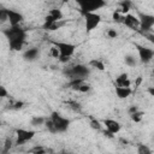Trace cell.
<instances>
[{
    "instance_id": "obj_13",
    "label": "cell",
    "mask_w": 154,
    "mask_h": 154,
    "mask_svg": "<svg viewBox=\"0 0 154 154\" xmlns=\"http://www.w3.org/2000/svg\"><path fill=\"white\" fill-rule=\"evenodd\" d=\"M38 57H40V51H38V48H36V47H31V48L26 49V51L23 53V58H24L25 60H29V61L36 60Z\"/></svg>"
},
{
    "instance_id": "obj_1",
    "label": "cell",
    "mask_w": 154,
    "mask_h": 154,
    "mask_svg": "<svg viewBox=\"0 0 154 154\" xmlns=\"http://www.w3.org/2000/svg\"><path fill=\"white\" fill-rule=\"evenodd\" d=\"M2 34L7 38L8 46L12 51H16V52L22 51L26 40V30L24 28H22L20 25H16V26L10 25L7 29L2 30Z\"/></svg>"
},
{
    "instance_id": "obj_16",
    "label": "cell",
    "mask_w": 154,
    "mask_h": 154,
    "mask_svg": "<svg viewBox=\"0 0 154 154\" xmlns=\"http://www.w3.org/2000/svg\"><path fill=\"white\" fill-rule=\"evenodd\" d=\"M87 81L83 79V78H75V79H71L69 82V88H71L72 90H76V91H79L81 88L83 87V84L85 83Z\"/></svg>"
},
{
    "instance_id": "obj_22",
    "label": "cell",
    "mask_w": 154,
    "mask_h": 154,
    "mask_svg": "<svg viewBox=\"0 0 154 154\" xmlns=\"http://www.w3.org/2000/svg\"><path fill=\"white\" fill-rule=\"evenodd\" d=\"M8 105H10V108L11 109H20L24 106V102L23 101H19V100H11Z\"/></svg>"
},
{
    "instance_id": "obj_21",
    "label": "cell",
    "mask_w": 154,
    "mask_h": 154,
    "mask_svg": "<svg viewBox=\"0 0 154 154\" xmlns=\"http://www.w3.org/2000/svg\"><path fill=\"white\" fill-rule=\"evenodd\" d=\"M143 116H144V112H142V111H140V109H138L137 112H135V113L130 114V118H131V120H132V122H135V123H140V122L142 120Z\"/></svg>"
},
{
    "instance_id": "obj_11",
    "label": "cell",
    "mask_w": 154,
    "mask_h": 154,
    "mask_svg": "<svg viewBox=\"0 0 154 154\" xmlns=\"http://www.w3.org/2000/svg\"><path fill=\"white\" fill-rule=\"evenodd\" d=\"M102 124L106 128V130L109 131L112 135H116V134H118L122 130V124L118 120H116V119L106 118V119L102 120Z\"/></svg>"
},
{
    "instance_id": "obj_15",
    "label": "cell",
    "mask_w": 154,
    "mask_h": 154,
    "mask_svg": "<svg viewBox=\"0 0 154 154\" xmlns=\"http://www.w3.org/2000/svg\"><path fill=\"white\" fill-rule=\"evenodd\" d=\"M114 93H116L117 97H119V99H128L132 94V89H131V87L130 88H126V87H116Z\"/></svg>"
},
{
    "instance_id": "obj_30",
    "label": "cell",
    "mask_w": 154,
    "mask_h": 154,
    "mask_svg": "<svg viewBox=\"0 0 154 154\" xmlns=\"http://www.w3.org/2000/svg\"><path fill=\"white\" fill-rule=\"evenodd\" d=\"M6 20H8V19H7V14H6V8L0 10V22L4 23V22H6Z\"/></svg>"
},
{
    "instance_id": "obj_31",
    "label": "cell",
    "mask_w": 154,
    "mask_h": 154,
    "mask_svg": "<svg viewBox=\"0 0 154 154\" xmlns=\"http://www.w3.org/2000/svg\"><path fill=\"white\" fill-rule=\"evenodd\" d=\"M0 96H1V97H7V96H8V91L6 90V88H5L4 85L0 87Z\"/></svg>"
},
{
    "instance_id": "obj_4",
    "label": "cell",
    "mask_w": 154,
    "mask_h": 154,
    "mask_svg": "<svg viewBox=\"0 0 154 154\" xmlns=\"http://www.w3.org/2000/svg\"><path fill=\"white\" fill-rule=\"evenodd\" d=\"M48 117L52 119V122H53V124L55 126L57 132H65L70 128V123H71L70 119L64 117V116H61L59 112L53 111L51 113V116H48Z\"/></svg>"
},
{
    "instance_id": "obj_10",
    "label": "cell",
    "mask_w": 154,
    "mask_h": 154,
    "mask_svg": "<svg viewBox=\"0 0 154 154\" xmlns=\"http://www.w3.org/2000/svg\"><path fill=\"white\" fill-rule=\"evenodd\" d=\"M6 14H7V19L11 26H16V25H20V23L24 20V17L20 12L16 11V10H11V8H6Z\"/></svg>"
},
{
    "instance_id": "obj_34",
    "label": "cell",
    "mask_w": 154,
    "mask_h": 154,
    "mask_svg": "<svg viewBox=\"0 0 154 154\" xmlns=\"http://www.w3.org/2000/svg\"><path fill=\"white\" fill-rule=\"evenodd\" d=\"M147 91H148V94H149L150 96H154V87H149V88L147 89Z\"/></svg>"
},
{
    "instance_id": "obj_6",
    "label": "cell",
    "mask_w": 154,
    "mask_h": 154,
    "mask_svg": "<svg viewBox=\"0 0 154 154\" xmlns=\"http://www.w3.org/2000/svg\"><path fill=\"white\" fill-rule=\"evenodd\" d=\"M138 20H140V30L144 34H148L150 29L154 26V14L138 12Z\"/></svg>"
},
{
    "instance_id": "obj_33",
    "label": "cell",
    "mask_w": 154,
    "mask_h": 154,
    "mask_svg": "<svg viewBox=\"0 0 154 154\" xmlns=\"http://www.w3.org/2000/svg\"><path fill=\"white\" fill-rule=\"evenodd\" d=\"M137 111H138V108H137L136 106H132V107H130L129 113H130V114H132V113H135V112H137Z\"/></svg>"
},
{
    "instance_id": "obj_7",
    "label": "cell",
    "mask_w": 154,
    "mask_h": 154,
    "mask_svg": "<svg viewBox=\"0 0 154 154\" xmlns=\"http://www.w3.org/2000/svg\"><path fill=\"white\" fill-rule=\"evenodd\" d=\"M90 73V69L85 65H82V64H78V65H75L72 66L69 71H67V75L70 76L71 79H75V78H83L85 79Z\"/></svg>"
},
{
    "instance_id": "obj_17",
    "label": "cell",
    "mask_w": 154,
    "mask_h": 154,
    "mask_svg": "<svg viewBox=\"0 0 154 154\" xmlns=\"http://www.w3.org/2000/svg\"><path fill=\"white\" fill-rule=\"evenodd\" d=\"M46 119L45 117H41V116H34L30 120V125L31 126H41V125H45L46 123Z\"/></svg>"
},
{
    "instance_id": "obj_9",
    "label": "cell",
    "mask_w": 154,
    "mask_h": 154,
    "mask_svg": "<svg viewBox=\"0 0 154 154\" xmlns=\"http://www.w3.org/2000/svg\"><path fill=\"white\" fill-rule=\"evenodd\" d=\"M136 49L138 53V60L142 64H148L154 59V49L141 45H136Z\"/></svg>"
},
{
    "instance_id": "obj_23",
    "label": "cell",
    "mask_w": 154,
    "mask_h": 154,
    "mask_svg": "<svg viewBox=\"0 0 154 154\" xmlns=\"http://www.w3.org/2000/svg\"><path fill=\"white\" fill-rule=\"evenodd\" d=\"M89 125H90V128H91V129H94V130H97V131L102 129L101 122H99V120H97V119H95V118H90Z\"/></svg>"
},
{
    "instance_id": "obj_36",
    "label": "cell",
    "mask_w": 154,
    "mask_h": 154,
    "mask_svg": "<svg viewBox=\"0 0 154 154\" xmlns=\"http://www.w3.org/2000/svg\"><path fill=\"white\" fill-rule=\"evenodd\" d=\"M153 73H154V70H153Z\"/></svg>"
},
{
    "instance_id": "obj_35",
    "label": "cell",
    "mask_w": 154,
    "mask_h": 154,
    "mask_svg": "<svg viewBox=\"0 0 154 154\" xmlns=\"http://www.w3.org/2000/svg\"><path fill=\"white\" fill-rule=\"evenodd\" d=\"M61 154H71V153H67V152H63Z\"/></svg>"
},
{
    "instance_id": "obj_20",
    "label": "cell",
    "mask_w": 154,
    "mask_h": 154,
    "mask_svg": "<svg viewBox=\"0 0 154 154\" xmlns=\"http://www.w3.org/2000/svg\"><path fill=\"white\" fill-rule=\"evenodd\" d=\"M45 128H46L51 134H58L57 130H55V126H54V124H53V122H52V119H51L49 117H47V119H46Z\"/></svg>"
},
{
    "instance_id": "obj_19",
    "label": "cell",
    "mask_w": 154,
    "mask_h": 154,
    "mask_svg": "<svg viewBox=\"0 0 154 154\" xmlns=\"http://www.w3.org/2000/svg\"><path fill=\"white\" fill-rule=\"evenodd\" d=\"M89 66H90V67H94V69H97V70H100V71H103V70H105L103 63H102L101 60H99V59H93V60H90V61H89Z\"/></svg>"
},
{
    "instance_id": "obj_3",
    "label": "cell",
    "mask_w": 154,
    "mask_h": 154,
    "mask_svg": "<svg viewBox=\"0 0 154 154\" xmlns=\"http://www.w3.org/2000/svg\"><path fill=\"white\" fill-rule=\"evenodd\" d=\"M77 5L79 6V12L84 16L87 13L96 12L97 10L106 6V1L102 0H79L77 1Z\"/></svg>"
},
{
    "instance_id": "obj_14",
    "label": "cell",
    "mask_w": 154,
    "mask_h": 154,
    "mask_svg": "<svg viewBox=\"0 0 154 154\" xmlns=\"http://www.w3.org/2000/svg\"><path fill=\"white\" fill-rule=\"evenodd\" d=\"M130 85H131V81L129 79L128 73L123 72V73H120L116 78V87H126V88H130Z\"/></svg>"
},
{
    "instance_id": "obj_24",
    "label": "cell",
    "mask_w": 154,
    "mask_h": 154,
    "mask_svg": "<svg viewBox=\"0 0 154 154\" xmlns=\"http://www.w3.org/2000/svg\"><path fill=\"white\" fill-rule=\"evenodd\" d=\"M65 24H66V22H65V20H59V22H55V23H53V24H52V25L48 28V30H49V31H54V30H58V29L63 28Z\"/></svg>"
},
{
    "instance_id": "obj_29",
    "label": "cell",
    "mask_w": 154,
    "mask_h": 154,
    "mask_svg": "<svg viewBox=\"0 0 154 154\" xmlns=\"http://www.w3.org/2000/svg\"><path fill=\"white\" fill-rule=\"evenodd\" d=\"M106 35H107L109 38H116V37L118 36V32H117L114 29H108L107 32H106Z\"/></svg>"
},
{
    "instance_id": "obj_18",
    "label": "cell",
    "mask_w": 154,
    "mask_h": 154,
    "mask_svg": "<svg viewBox=\"0 0 154 154\" xmlns=\"http://www.w3.org/2000/svg\"><path fill=\"white\" fill-rule=\"evenodd\" d=\"M136 153L137 154H153V150L147 144H143V143H140L136 148Z\"/></svg>"
},
{
    "instance_id": "obj_2",
    "label": "cell",
    "mask_w": 154,
    "mask_h": 154,
    "mask_svg": "<svg viewBox=\"0 0 154 154\" xmlns=\"http://www.w3.org/2000/svg\"><path fill=\"white\" fill-rule=\"evenodd\" d=\"M53 46H55L60 53V58L59 60L61 63H66L70 60V58L73 55L77 46L75 43H71V42H65V41H53L52 42Z\"/></svg>"
},
{
    "instance_id": "obj_32",
    "label": "cell",
    "mask_w": 154,
    "mask_h": 154,
    "mask_svg": "<svg viewBox=\"0 0 154 154\" xmlns=\"http://www.w3.org/2000/svg\"><path fill=\"white\" fill-rule=\"evenodd\" d=\"M146 37H147L150 42H153V43H154V34H146Z\"/></svg>"
},
{
    "instance_id": "obj_27",
    "label": "cell",
    "mask_w": 154,
    "mask_h": 154,
    "mask_svg": "<svg viewBox=\"0 0 154 154\" xmlns=\"http://www.w3.org/2000/svg\"><path fill=\"white\" fill-rule=\"evenodd\" d=\"M125 64L128 65V66H135L136 65V59H135V57L134 55H131V54H128V55H125Z\"/></svg>"
},
{
    "instance_id": "obj_5",
    "label": "cell",
    "mask_w": 154,
    "mask_h": 154,
    "mask_svg": "<svg viewBox=\"0 0 154 154\" xmlns=\"http://www.w3.org/2000/svg\"><path fill=\"white\" fill-rule=\"evenodd\" d=\"M35 134L36 132L34 130H29V129H24V128L16 129V144L22 146V144L31 141L34 138Z\"/></svg>"
},
{
    "instance_id": "obj_12",
    "label": "cell",
    "mask_w": 154,
    "mask_h": 154,
    "mask_svg": "<svg viewBox=\"0 0 154 154\" xmlns=\"http://www.w3.org/2000/svg\"><path fill=\"white\" fill-rule=\"evenodd\" d=\"M123 24L126 25L128 28L130 29H140V20H138V17H135L134 14L131 13H128L123 17Z\"/></svg>"
},
{
    "instance_id": "obj_28",
    "label": "cell",
    "mask_w": 154,
    "mask_h": 154,
    "mask_svg": "<svg viewBox=\"0 0 154 154\" xmlns=\"http://www.w3.org/2000/svg\"><path fill=\"white\" fill-rule=\"evenodd\" d=\"M49 54H51L53 58H57V59L60 58V53H59V51H58V48H57L55 46H52V47H51V49H49Z\"/></svg>"
},
{
    "instance_id": "obj_8",
    "label": "cell",
    "mask_w": 154,
    "mask_h": 154,
    "mask_svg": "<svg viewBox=\"0 0 154 154\" xmlns=\"http://www.w3.org/2000/svg\"><path fill=\"white\" fill-rule=\"evenodd\" d=\"M84 23H85V30L88 32H90L94 29H96L99 26V24L101 23V16L97 12L87 13V14H84Z\"/></svg>"
},
{
    "instance_id": "obj_26",
    "label": "cell",
    "mask_w": 154,
    "mask_h": 154,
    "mask_svg": "<svg viewBox=\"0 0 154 154\" xmlns=\"http://www.w3.org/2000/svg\"><path fill=\"white\" fill-rule=\"evenodd\" d=\"M123 14L118 11V10H116L113 13H112V19L116 22V23H123Z\"/></svg>"
},
{
    "instance_id": "obj_25",
    "label": "cell",
    "mask_w": 154,
    "mask_h": 154,
    "mask_svg": "<svg viewBox=\"0 0 154 154\" xmlns=\"http://www.w3.org/2000/svg\"><path fill=\"white\" fill-rule=\"evenodd\" d=\"M31 154H47V149L42 146H35L31 150H30Z\"/></svg>"
}]
</instances>
